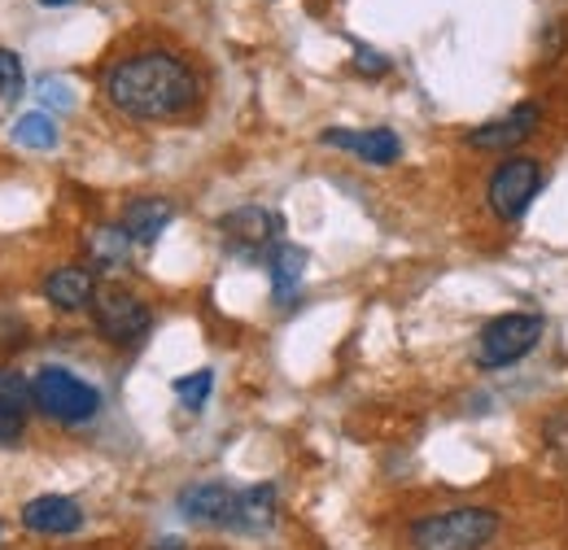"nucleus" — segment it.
I'll return each mask as SVG.
<instances>
[{"label": "nucleus", "mask_w": 568, "mask_h": 550, "mask_svg": "<svg viewBox=\"0 0 568 550\" xmlns=\"http://www.w3.org/2000/svg\"><path fill=\"white\" fill-rule=\"evenodd\" d=\"M197 74L175 53L149 49L114 62L105 74V101L136 123H171L197 105Z\"/></svg>", "instance_id": "nucleus-1"}, {"label": "nucleus", "mask_w": 568, "mask_h": 550, "mask_svg": "<svg viewBox=\"0 0 568 550\" xmlns=\"http://www.w3.org/2000/svg\"><path fill=\"white\" fill-rule=\"evenodd\" d=\"M219 227H223V236H227L232 245H241V249H250V254H258V249H267V245H281V241H276V236H281V214L267 206L227 210V214L219 218Z\"/></svg>", "instance_id": "nucleus-8"}, {"label": "nucleus", "mask_w": 568, "mask_h": 550, "mask_svg": "<svg viewBox=\"0 0 568 550\" xmlns=\"http://www.w3.org/2000/svg\"><path fill=\"white\" fill-rule=\"evenodd\" d=\"M538 193H542V162L507 153L495 166V175H490L486 202H490V214H495L498 223H520Z\"/></svg>", "instance_id": "nucleus-4"}, {"label": "nucleus", "mask_w": 568, "mask_h": 550, "mask_svg": "<svg viewBox=\"0 0 568 550\" xmlns=\"http://www.w3.org/2000/svg\"><path fill=\"white\" fill-rule=\"evenodd\" d=\"M232 507H236V489L223 481H197L180 493V511L197 524H227Z\"/></svg>", "instance_id": "nucleus-11"}, {"label": "nucleus", "mask_w": 568, "mask_h": 550, "mask_svg": "<svg viewBox=\"0 0 568 550\" xmlns=\"http://www.w3.org/2000/svg\"><path fill=\"white\" fill-rule=\"evenodd\" d=\"M92 324L110 345H136L153 328V315L136 293L128 288H101L92 302Z\"/></svg>", "instance_id": "nucleus-6"}, {"label": "nucleus", "mask_w": 568, "mask_h": 550, "mask_svg": "<svg viewBox=\"0 0 568 550\" xmlns=\"http://www.w3.org/2000/svg\"><path fill=\"white\" fill-rule=\"evenodd\" d=\"M13 140H18L22 149H53V144H58V123H53L49 110L22 114V119L13 123Z\"/></svg>", "instance_id": "nucleus-17"}, {"label": "nucleus", "mask_w": 568, "mask_h": 550, "mask_svg": "<svg viewBox=\"0 0 568 550\" xmlns=\"http://www.w3.org/2000/svg\"><path fill=\"white\" fill-rule=\"evenodd\" d=\"M153 550H184V542H180V538H162Z\"/></svg>", "instance_id": "nucleus-25"}, {"label": "nucleus", "mask_w": 568, "mask_h": 550, "mask_svg": "<svg viewBox=\"0 0 568 550\" xmlns=\"http://www.w3.org/2000/svg\"><path fill=\"white\" fill-rule=\"evenodd\" d=\"M503 529L495 507H446L416 516L407 529L412 550H486Z\"/></svg>", "instance_id": "nucleus-2"}, {"label": "nucleus", "mask_w": 568, "mask_h": 550, "mask_svg": "<svg viewBox=\"0 0 568 550\" xmlns=\"http://www.w3.org/2000/svg\"><path fill=\"white\" fill-rule=\"evenodd\" d=\"M276 524V485H254L236 493V507L227 516V529L236 533H267Z\"/></svg>", "instance_id": "nucleus-12"}, {"label": "nucleus", "mask_w": 568, "mask_h": 550, "mask_svg": "<svg viewBox=\"0 0 568 550\" xmlns=\"http://www.w3.org/2000/svg\"><path fill=\"white\" fill-rule=\"evenodd\" d=\"M542 333H547V319L542 315H525V310L498 315V319H490L481 328V337H477V363L490 367V371L495 367H511L525 354H534V345L542 342Z\"/></svg>", "instance_id": "nucleus-5"}, {"label": "nucleus", "mask_w": 568, "mask_h": 550, "mask_svg": "<svg viewBox=\"0 0 568 550\" xmlns=\"http://www.w3.org/2000/svg\"><path fill=\"white\" fill-rule=\"evenodd\" d=\"M211 389H214L211 367H202V371H193V376H180V380H175V398H180L189 411H197V407L211 398Z\"/></svg>", "instance_id": "nucleus-19"}, {"label": "nucleus", "mask_w": 568, "mask_h": 550, "mask_svg": "<svg viewBox=\"0 0 568 550\" xmlns=\"http://www.w3.org/2000/svg\"><path fill=\"white\" fill-rule=\"evenodd\" d=\"M40 4H71V0H40Z\"/></svg>", "instance_id": "nucleus-26"}, {"label": "nucleus", "mask_w": 568, "mask_h": 550, "mask_svg": "<svg viewBox=\"0 0 568 550\" xmlns=\"http://www.w3.org/2000/svg\"><path fill=\"white\" fill-rule=\"evenodd\" d=\"M22 428H27V415L0 407V450H9L13 441H22Z\"/></svg>", "instance_id": "nucleus-21"}, {"label": "nucleus", "mask_w": 568, "mask_h": 550, "mask_svg": "<svg viewBox=\"0 0 568 550\" xmlns=\"http://www.w3.org/2000/svg\"><path fill=\"white\" fill-rule=\"evenodd\" d=\"M355 70H358V74L381 79V74L389 70V58H385V53H376V49H355Z\"/></svg>", "instance_id": "nucleus-24"}, {"label": "nucleus", "mask_w": 568, "mask_h": 550, "mask_svg": "<svg viewBox=\"0 0 568 550\" xmlns=\"http://www.w3.org/2000/svg\"><path fill=\"white\" fill-rule=\"evenodd\" d=\"M22 524L40 538H71L83 529V507L67 493H40L22 507Z\"/></svg>", "instance_id": "nucleus-9"}, {"label": "nucleus", "mask_w": 568, "mask_h": 550, "mask_svg": "<svg viewBox=\"0 0 568 550\" xmlns=\"http://www.w3.org/2000/svg\"><path fill=\"white\" fill-rule=\"evenodd\" d=\"M175 218V210L171 202H162V197H136L132 206L123 210V232L136 241V245H153L162 232H166V223Z\"/></svg>", "instance_id": "nucleus-14"}, {"label": "nucleus", "mask_w": 568, "mask_h": 550, "mask_svg": "<svg viewBox=\"0 0 568 550\" xmlns=\"http://www.w3.org/2000/svg\"><path fill=\"white\" fill-rule=\"evenodd\" d=\"M132 245L136 241L123 232V223H101V227L88 232V258H92V267H128Z\"/></svg>", "instance_id": "nucleus-15"}, {"label": "nucleus", "mask_w": 568, "mask_h": 550, "mask_svg": "<svg viewBox=\"0 0 568 550\" xmlns=\"http://www.w3.org/2000/svg\"><path fill=\"white\" fill-rule=\"evenodd\" d=\"M538 128H542V110H538L534 101H525V105L507 110L503 119H490V123L473 128V132H468V144L481 149V153H511L516 144L538 136Z\"/></svg>", "instance_id": "nucleus-7"}, {"label": "nucleus", "mask_w": 568, "mask_h": 550, "mask_svg": "<svg viewBox=\"0 0 568 550\" xmlns=\"http://www.w3.org/2000/svg\"><path fill=\"white\" fill-rule=\"evenodd\" d=\"M44 297L58 310H83L97 302V272L92 267H58L44 279Z\"/></svg>", "instance_id": "nucleus-13"}, {"label": "nucleus", "mask_w": 568, "mask_h": 550, "mask_svg": "<svg viewBox=\"0 0 568 550\" xmlns=\"http://www.w3.org/2000/svg\"><path fill=\"white\" fill-rule=\"evenodd\" d=\"M542 441H547V446H551L560 459H568V411L556 415V419L542 428Z\"/></svg>", "instance_id": "nucleus-23"}, {"label": "nucleus", "mask_w": 568, "mask_h": 550, "mask_svg": "<svg viewBox=\"0 0 568 550\" xmlns=\"http://www.w3.org/2000/svg\"><path fill=\"white\" fill-rule=\"evenodd\" d=\"M40 101H44V105H53V110H71L74 105L71 88H67L62 79H44V83H40Z\"/></svg>", "instance_id": "nucleus-22"}, {"label": "nucleus", "mask_w": 568, "mask_h": 550, "mask_svg": "<svg viewBox=\"0 0 568 550\" xmlns=\"http://www.w3.org/2000/svg\"><path fill=\"white\" fill-rule=\"evenodd\" d=\"M320 140H324V144H333V149L355 153V157H363L367 166H389V162H398V157H403V140H398V132H389V128H367V132L328 128Z\"/></svg>", "instance_id": "nucleus-10"}, {"label": "nucleus", "mask_w": 568, "mask_h": 550, "mask_svg": "<svg viewBox=\"0 0 568 550\" xmlns=\"http://www.w3.org/2000/svg\"><path fill=\"white\" fill-rule=\"evenodd\" d=\"M31 394H36V411L62 428H83L101 415V394L88 380H79L71 367H58V363L31 376Z\"/></svg>", "instance_id": "nucleus-3"}, {"label": "nucleus", "mask_w": 568, "mask_h": 550, "mask_svg": "<svg viewBox=\"0 0 568 550\" xmlns=\"http://www.w3.org/2000/svg\"><path fill=\"white\" fill-rule=\"evenodd\" d=\"M0 407H4V411H22V415H27V407H36L31 380H27L22 371H13V367H0Z\"/></svg>", "instance_id": "nucleus-18"}, {"label": "nucleus", "mask_w": 568, "mask_h": 550, "mask_svg": "<svg viewBox=\"0 0 568 550\" xmlns=\"http://www.w3.org/2000/svg\"><path fill=\"white\" fill-rule=\"evenodd\" d=\"M27 88V74H22V58L13 49H0V96L4 101H18Z\"/></svg>", "instance_id": "nucleus-20"}, {"label": "nucleus", "mask_w": 568, "mask_h": 550, "mask_svg": "<svg viewBox=\"0 0 568 550\" xmlns=\"http://www.w3.org/2000/svg\"><path fill=\"white\" fill-rule=\"evenodd\" d=\"M267 272H272V293H276V302H288L297 288H302V275H306V254L297 249V245H272V254H267Z\"/></svg>", "instance_id": "nucleus-16"}]
</instances>
